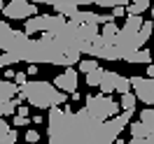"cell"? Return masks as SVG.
<instances>
[{
	"instance_id": "6da1fadb",
	"label": "cell",
	"mask_w": 154,
	"mask_h": 144,
	"mask_svg": "<svg viewBox=\"0 0 154 144\" xmlns=\"http://www.w3.org/2000/svg\"><path fill=\"white\" fill-rule=\"evenodd\" d=\"M135 109H124L110 116L107 121H98L89 116L87 109L72 112L70 107H49L47 144H112L122 135Z\"/></svg>"
},
{
	"instance_id": "7a4b0ae2",
	"label": "cell",
	"mask_w": 154,
	"mask_h": 144,
	"mask_svg": "<svg viewBox=\"0 0 154 144\" xmlns=\"http://www.w3.org/2000/svg\"><path fill=\"white\" fill-rule=\"evenodd\" d=\"M19 96L30 107H38V109H49V107H54V105H63L68 100V96L63 91H58L54 84L42 81V79H33V81L26 79L19 86Z\"/></svg>"
},
{
	"instance_id": "3957f363",
	"label": "cell",
	"mask_w": 154,
	"mask_h": 144,
	"mask_svg": "<svg viewBox=\"0 0 154 144\" xmlns=\"http://www.w3.org/2000/svg\"><path fill=\"white\" fill-rule=\"evenodd\" d=\"M0 49L7 51V54H14L19 60H26V63H28V56H30V35L21 33V30H14L7 21L0 19Z\"/></svg>"
},
{
	"instance_id": "277c9868",
	"label": "cell",
	"mask_w": 154,
	"mask_h": 144,
	"mask_svg": "<svg viewBox=\"0 0 154 144\" xmlns=\"http://www.w3.org/2000/svg\"><path fill=\"white\" fill-rule=\"evenodd\" d=\"M84 109L89 112V116H94L98 121H107L110 116L119 114V102H115L112 98H107L105 93L84 96Z\"/></svg>"
},
{
	"instance_id": "5b68a950",
	"label": "cell",
	"mask_w": 154,
	"mask_h": 144,
	"mask_svg": "<svg viewBox=\"0 0 154 144\" xmlns=\"http://www.w3.org/2000/svg\"><path fill=\"white\" fill-rule=\"evenodd\" d=\"M38 14V5L30 2V0H12L7 5H2V16L5 19H28V16H35Z\"/></svg>"
},
{
	"instance_id": "8992f818",
	"label": "cell",
	"mask_w": 154,
	"mask_h": 144,
	"mask_svg": "<svg viewBox=\"0 0 154 144\" xmlns=\"http://www.w3.org/2000/svg\"><path fill=\"white\" fill-rule=\"evenodd\" d=\"M131 86L135 91V98L143 100L147 107H154V79L152 77H128Z\"/></svg>"
},
{
	"instance_id": "52a82bcc",
	"label": "cell",
	"mask_w": 154,
	"mask_h": 144,
	"mask_svg": "<svg viewBox=\"0 0 154 144\" xmlns=\"http://www.w3.org/2000/svg\"><path fill=\"white\" fill-rule=\"evenodd\" d=\"M54 86L58 91H63V93H70V91H75L77 88V70L72 65L66 67L58 77H54Z\"/></svg>"
},
{
	"instance_id": "ba28073f",
	"label": "cell",
	"mask_w": 154,
	"mask_h": 144,
	"mask_svg": "<svg viewBox=\"0 0 154 144\" xmlns=\"http://www.w3.org/2000/svg\"><path fill=\"white\" fill-rule=\"evenodd\" d=\"M117 75L119 72H110V70H103V75H100V81H98V88H100V93H115V84H117Z\"/></svg>"
},
{
	"instance_id": "9c48e42d",
	"label": "cell",
	"mask_w": 154,
	"mask_h": 144,
	"mask_svg": "<svg viewBox=\"0 0 154 144\" xmlns=\"http://www.w3.org/2000/svg\"><path fill=\"white\" fill-rule=\"evenodd\" d=\"M19 93V86L12 84L10 79H0V102H7Z\"/></svg>"
},
{
	"instance_id": "30bf717a",
	"label": "cell",
	"mask_w": 154,
	"mask_h": 144,
	"mask_svg": "<svg viewBox=\"0 0 154 144\" xmlns=\"http://www.w3.org/2000/svg\"><path fill=\"white\" fill-rule=\"evenodd\" d=\"M17 137H19V133L14 128H10L5 119H0V144H14Z\"/></svg>"
},
{
	"instance_id": "8fae6325",
	"label": "cell",
	"mask_w": 154,
	"mask_h": 144,
	"mask_svg": "<svg viewBox=\"0 0 154 144\" xmlns=\"http://www.w3.org/2000/svg\"><path fill=\"white\" fill-rule=\"evenodd\" d=\"M124 60L126 63H149V60H152V54H149L145 47H140V49H135V51H131Z\"/></svg>"
},
{
	"instance_id": "7c38bea8",
	"label": "cell",
	"mask_w": 154,
	"mask_h": 144,
	"mask_svg": "<svg viewBox=\"0 0 154 144\" xmlns=\"http://www.w3.org/2000/svg\"><path fill=\"white\" fill-rule=\"evenodd\" d=\"M149 5H152V0H128L126 14H143L149 10Z\"/></svg>"
},
{
	"instance_id": "4fadbf2b",
	"label": "cell",
	"mask_w": 154,
	"mask_h": 144,
	"mask_svg": "<svg viewBox=\"0 0 154 144\" xmlns=\"http://www.w3.org/2000/svg\"><path fill=\"white\" fill-rule=\"evenodd\" d=\"M30 2H35V5H75V7H79V5H94L96 0H30Z\"/></svg>"
},
{
	"instance_id": "5bb4252c",
	"label": "cell",
	"mask_w": 154,
	"mask_h": 144,
	"mask_svg": "<svg viewBox=\"0 0 154 144\" xmlns=\"http://www.w3.org/2000/svg\"><path fill=\"white\" fill-rule=\"evenodd\" d=\"M128 130H131V135H133V137H147V135L152 133L154 128L145 125L143 121H135V123H131V125H128Z\"/></svg>"
},
{
	"instance_id": "9a60e30c",
	"label": "cell",
	"mask_w": 154,
	"mask_h": 144,
	"mask_svg": "<svg viewBox=\"0 0 154 144\" xmlns=\"http://www.w3.org/2000/svg\"><path fill=\"white\" fill-rule=\"evenodd\" d=\"M96 67H100L98 65V58H94V56H89L87 60H79V72H91V70H96Z\"/></svg>"
},
{
	"instance_id": "2e32d148",
	"label": "cell",
	"mask_w": 154,
	"mask_h": 144,
	"mask_svg": "<svg viewBox=\"0 0 154 144\" xmlns=\"http://www.w3.org/2000/svg\"><path fill=\"white\" fill-rule=\"evenodd\" d=\"M115 91H117V93H128V91H131V81H128V77H124V75H117Z\"/></svg>"
},
{
	"instance_id": "e0dca14e",
	"label": "cell",
	"mask_w": 154,
	"mask_h": 144,
	"mask_svg": "<svg viewBox=\"0 0 154 144\" xmlns=\"http://www.w3.org/2000/svg\"><path fill=\"white\" fill-rule=\"evenodd\" d=\"M100 75H103V67H96V70L87 72V86H98V81H100Z\"/></svg>"
},
{
	"instance_id": "ac0fdd59",
	"label": "cell",
	"mask_w": 154,
	"mask_h": 144,
	"mask_svg": "<svg viewBox=\"0 0 154 144\" xmlns=\"http://www.w3.org/2000/svg\"><path fill=\"white\" fill-rule=\"evenodd\" d=\"M119 109H135V98L131 93H122V102H119Z\"/></svg>"
},
{
	"instance_id": "d6986e66",
	"label": "cell",
	"mask_w": 154,
	"mask_h": 144,
	"mask_svg": "<svg viewBox=\"0 0 154 144\" xmlns=\"http://www.w3.org/2000/svg\"><path fill=\"white\" fill-rule=\"evenodd\" d=\"M14 63H19V58L14 56V54H7V51H2L0 54V67H10Z\"/></svg>"
},
{
	"instance_id": "ffe728a7",
	"label": "cell",
	"mask_w": 154,
	"mask_h": 144,
	"mask_svg": "<svg viewBox=\"0 0 154 144\" xmlns=\"http://www.w3.org/2000/svg\"><path fill=\"white\" fill-rule=\"evenodd\" d=\"M140 121H143L145 125H149V128H154V109H152V107H147V109H143V114H140Z\"/></svg>"
},
{
	"instance_id": "44dd1931",
	"label": "cell",
	"mask_w": 154,
	"mask_h": 144,
	"mask_svg": "<svg viewBox=\"0 0 154 144\" xmlns=\"http://www.w3.org/2000/svg\"><path fill=\"white\" fill-rule=\"evenodd\" d=\"M110 10H112V14H110L112 19H119V16H126V7H124V5H115V7H110Z\"/></svg>"
},
{
	"instance_id": "7402d4cb",
	"label": "cell",
	"mask_w": 154,
	"mask_h": 144,
	"mask_svg": "<svg viewBox=\"0 0 154 144\" xmlns=\"http://www.w3.org/2000/svg\"><path fill=\"white\" fill-rule=\"evenodd\" d=\"M26 142H30V144L40 142V133L38 130H28V133H26Z\"/></svg>"
},
{
	"instance_id": "603a6c76",
	"label": "cell",
	"mask_w": 154,
	"mask_h": 144,
	"mask_svg": "<svg viewBox=\"0 0 154 144\" xmlns=\"http://www.w3.org/2000/svg\"><path fill=\"white\" fill-rule=\"evenodd\" d=\"M12 123H14L17 128H19V125H28L30 121H28V116H19V114H17V116H14V121H12Z\"/></svg>"
},
{
	"instance_id": "cb8c5ba5",
	"label": "cell",
	"mask_w": 154,
	"mask_h": 144,
	"mask_svg": "<svg viewBox=\"0 0 154 144\" xmlns=\"http://www.w3.org/2000/svg\"><path fill=\"white\" fill-rule=\"evenodd\" d=\"M26 77H28L26 72H14V77H12V79H17V84H19V86H21V84L26 81Z\"/></svg>"
},
{
	"instance_id": "d4e9b609",
	"label": "cell",
	"mask_w": 154,
	"mask_h": 144,
	"mask_svg": "<svg viewBox=\"0 0 154 144\" xmlns=\"http://www.w3.org/2000/svg\"><path fill=\"white\" fill-rule=\"evenodd\" d=\"M128 144H147V142H145V137H131Z\"/></svg>"
},
{
	"instance_id": "484cf974",
	"label": "cell",
	"mask_w": 154,
	"mask_h": 144,
	"mask_svg": "<svg viewBox=\"0 0 154 144\" xmlns=\"http://www.w3.org/2000/svg\"><path fill=\"white\" fill-rule=\"evenodd\" d=\"M26 75H38V63H30L28 65V72Z\"/></svg>"
},
{
	"instance_id": "4316f807",
	"label": "cell",
	"mask_w": 154,
	"mask_h": 144,
	"mask_svg": "<svg viewBox=\"0 0 154 144\" xmlns=\"http://www.w3.org/2000/svg\"><path fill=\"white\" fill-rule=\"evenodd\" d=\"M145 142H147V144H154V130L147 135V137H145Z\"/></svg>"
},
{
	"instance_id": "83f0119b",
	"label": "cell",
	"mask_w": 154,
	"mask_h": 144,
	"mask_svg": "<svg viewBox=\"0 0 154 144\" xmlns=\"http://www.w3.org/2000/svg\"><path fill=\"white\" fill-rule=\"evenodd\" d=\"M14 77V70H10V67H7V70H5V79H12Z\"/></svg>"
},
{
	"instance_id": "f1b7e54d",
	"label": "cell",
	"mask_w": 154,
	"mask_h": 144,
	"mask_svg": "<svg viewBox=\"0 0 154 144\" xmlns=\"http://www.w3.org/2000/svg\"><path fill=\"white\" fill-rule=\"evenodd\" d=\"M147 77L154 79V65H152V63H149V67H147Z\"/></svg>"
},
{
	"instance_id": "f546056e",
	"label": "cell",
	"mask_w": 154,
	"mask_h": 144,
	"mask_svg": "<svg viewBox=\"0 0 154 144\" xmlns=\"http://www.w3.org/2000/svg\"><path fill=\"white\" fill-rule=\"evenodd\" d=\"M149 7H152V21H154V5H149Z\"/></svg>"
},
{
	"instance_id": "4dcf8cb0",
	"label": "cell",
	"mask_w": 154,
	"mask_h": 144,
	"mask_svg": "<svg viewBox=\"0 0 154 144\" xmlns=\"http://www.w3.org/2000/svg\"><path fill=\"white\" fill-rule=\"evenodd\" d=\"M2 5H5V2H2V0H0V10H2Z\"/></svg>"
}]
</instances>
